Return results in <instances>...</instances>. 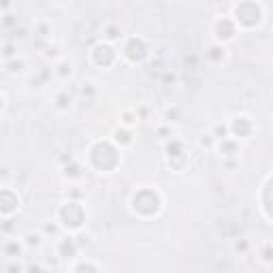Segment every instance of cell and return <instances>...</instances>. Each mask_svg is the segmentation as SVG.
<instances>
[{"label": "cell", "mask_w": 273, "mask_h": 273, "mask_svg": "<svg viewBox=\"0 0 273 273\" xmlns=\"http://www.w3.org/2000/svg\"><path fill=\"white\" fill-rule=\"evenodd\" d=\"M105 43H116V41H120V38L124 36V30H122V26L120 24H107L105 26Z\"/></svg>", "instance_id": "cell-8"}, {"label": "cell", "mask_w": 273, "mask_h": 273, "mask_svg": "<svg viewBox=\"0 0 273 273\" xmlns=\"http://www.w3.org/2000/svg\"><path fill=\"white\" fill-rule=\"evenodd\" d=\"M70 100H73V98H70L68 92H60L58 96H56V107H58V109H68Z\"/></svg>", "instance_id": "cell-15"}, {"label": "cell", "mask_w": 273, "mask_h": 273, "mask_svg": "<svg viewBox=\"0 0 273 273\" xmlns=\"http://www.w3.org/2000/svg\"><path fill=\"white\" fill-rule=\"evenodd\" d=\"M58 252L60 256H64V258H70V256H75L77 254V246L73 242V237H64L60 246H58Z\"/></svg>", "instance_id": "cell-10"}, {"label": "cell", "mask_w": 273, "mask_h": 273, "mask_svg": "<svg viewBox=\"0 0 273 273\" xmlns=\"http://www.w3.org/2000/svg\"><path fill=\"white\" fill-rule=\"evenodd\" d=\"M258 256H260L262 262L273 264V244H271V242H262V244L258 246Z\"/></svg>", "instance_id": "cell-12"}, {"label": "cell", "mask_w": 273, "mask_h": 273, "mask_svg": "<svg viewBox=\"0 0 273 273\" xmlns=\"http://www.w3.org/2000/svg\"><path fill=\"white\" fill-rule=\"evenodd\" d=\"M228 130L230 136H235V139H248L254 130V122L248 116H237L228 122Z\"/></svg>", "instance_id": "cell-5"}, {"label": "cell", "mask_w": 273, "mask_h": 273, "mask_svg": "<svg viewBox=\"0 0 273 273\" xmlns=\"http://www.w3.org/2000/svg\"><path fill=\"white\" fill-rule=\"evenodd\" d=\"M136 122H139V114H136V111H132V109L122 111V126L124 128H132Z\"/></svg>", "instance_id": "cell-14"}, {"label": "cell", "mask_w": 273, "mask_h": 273, "mask_svg": "<svg viewBox=\"0 0 273 273\" xmlns=\"http://www.w3.org/2000/svg\"><path fill=\"white\" fill-rule=\"evenodd\" d=\"M148 54V47H146V41L139 36H132L128 38L126 45H124V58L130 60V62H139L143 56Z\"/></svg>", "instance_id": "cell-6"}, {"label": "cell", "mask_w": 273, "mask_h": 273, "mask_svg": "<svg viewBox=\"0 0 273 273\" xmlns=\"http://www.w3.org/2000/svg\"><path fill=\"white\" fill-rule=\"evenodd\" d=\"M220 156L224 158H230V156H239V152H242V148H239L237 139H230V136H226V139L220 141Z\"/></svg>", "instance_id": "cell-7"}, {"label": "cell", "mask_w": 273, "mask_h": 273, "mask_svg": "<svg viewBox=\"0 0 273 273\" xmlns=\"http://www.w3.org/2000/svg\"><path fill=\"white\" fill-rule=\"evenodd\" d=\"M24 246L28 248V250H32V248H34V250H38V248L43 246V235H38V232H28V235H24Z\"/></svg>", "instance_id": "cell-11"}, {"label": "cell", "mask_w": 273, "mask_h": 273, "mask_svg": "<svg viewBox=\"0 0 273 273\" xmlns=\"http://www.w3.org/2000/svg\"><path fill=\"white\" fill-rule=\"evenodd\" d=\"M232 248H235V252H248V250H250V239L242 237L239 242H235V246H232Z\"/></svg>", "instance_id": "cell-16"}, {"label": "cell", "mask_w": 273, "mask_h": 273, "mask_svg": "<svg viewBox=\"0 0 273 273\" xmlns=\"http://www.w3.org/2000/svg\"><path fill=\"white\" fill-rule=\"evenodd\" d=\"M237 30L239 28H237V24L232 22V18H218L214 22V34L220 41V45L232 41L235 34H237Z\"/></svg>", "instance_id": "cell-4"}, {"label": "cell", "mask_w": 273, "mask_h": 273, "mask_svg": "<svg viewBox=\"0 0 273 273\" xmlns=\"http://www.w3.org/2000/svg\"><path fill=\"white\" fill-rule=\"evenodd\" d=\"M58 220L60 224L66 230H82L84 224H86V210L82 203H77V200H66V203H62L60 212H58Z\"/></svg>", "instance_id": "cell-2"}, {"label": "cell", "mask_w": 273, "mask_h": 273, "mask_svg": "<svg viewBox=\"0 0 273 273\" xmlns=\"http://www.w3.org/2000/svg\"><path fill=\"white\" fill-rule=\"evenodd\" d=\"M114 141L118 143V148L122 150L124 146H130L132 143V132H130V128H118V130L114 132Z\"/></svg>", "instance_id": "cell-9"}, {"label": "cell", "mask_w": 273, "mask_h": 273, "mask_svg": "<svg viewBox=\"0 0 273 273\" xmlns=\"http://www.w3.org/2000/svg\"><path fill=\"white\" fill-rule=\"evenodd\" d=\"M262 15H264L262 4H258V2H239V4H232L230 18L237 24V28L252 30L262 22Z\"/></svg>", "instance_id": "cell-1"}, {"label": "cell", "mask_w": 273, "mask_h": 273, "mask_svg": "<svg viewBox=\"0 0 273 273\" xmlns=\"http://www.w3.org/2000/svg\"><path fill=\"white\" fill-rule=\"evenodd\" d=\"M90 58H92L94 64H98V66L107 68V66H111V64L118 60V54H116V47L111 45V43H98V45L92 47Z\"/></svg>", "instance_id": "cell-3"}, {"label": "cell", "mask_w": 273, "mask_h": 273, "mask_svg": "<svg viewBox=\"0 0 273 273\" xmlns=\"http://www.w3.org/2000/svg\"><path fill=\"white\" fill-rule=\"evenodd\" d=\"M73 62H68V60H60L58 64H56V73H58L62 79H66V77H70L73 75Z\"/></svg>", "instance_id": "cell-13"}]
</instances>
